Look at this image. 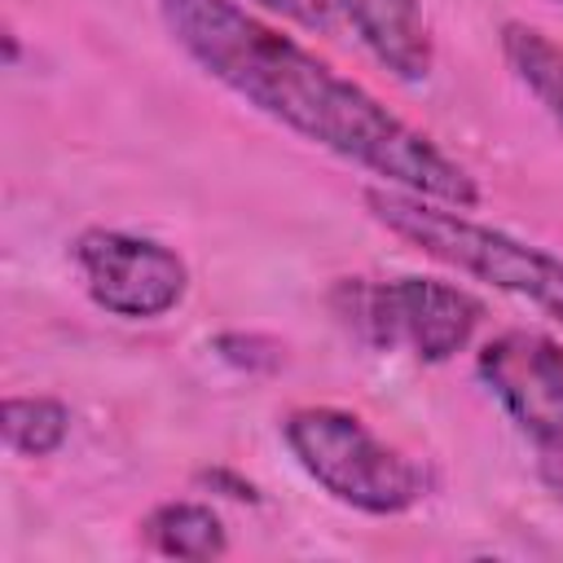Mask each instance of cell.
Segmentation results:
<instances>
[{
    "label": "cell",
    "mask_w": 563,
    "mask_h": 563,
    "mask_svg": "<svg viewBox=\"0 0 563 563\" xmlns=\"http://www.w3.org/2000/svg\"><path fill=\"white\" fill-rule=\"evenodd\" d=\"M70 255L79 264L88 299L123 321H154L172 312L189 290L185 260L158 238L123 229H84Z\"/></svg>",
    "instance_id": "cell-5"
},
{
    "label": "cell",
    "mask_w": 563,
    "mask_h": 563,
    "mask_svg": "<svg viewBox=\"0 0 563 563\" xmlns=\"http://www.w3.org/2000/svg\"><path fill=\"white\" fill-rule=\"evenodd\" d=\"M334 317L378 352H409L440 365L471 347L484 325V303L444 277H343L330 295Z\"/></svg>",
    "instance_id": "cell-4"
},
{
    "label": "cell",
    "mask_w": 563,
    "mask_h": 563,
    "mask_svg": "<svg viewBox=\"0 0 563 563\" xmlns=\"http://www.w3.org/2000/svg\"><path fill=\"white\" fill-rule=\"evenodd\" d=\"M554 4H559V9H563V0H554Z\"/></svg>",
    "instance_id": "cell-13"
},
{
    "label": "cell",
    "mask_w": 563,
    "mask_h": 563,
    "mask_svg": "<svg viewBox=\"0 0 563 563\" xmlns=\"http://www.w3.org/2000/svg\"><path fill=\"white\" fill-rule=\"evenodd\" d=\"M70 435V409L53 396H9L4 400V444L18 457H48Z\"/></svg>",
    "instance_id": "cell-10"
},
{
    "label": "cell",
    "mask_w": 563,
    "mask_h": 563,
    "mask_svg": "<svg viewBox=\"0 0 563 563\" xmlns=\"http://www.w3.org/2000/svg\"><path fill=\"white\" fill-rule=\"evenodd\" d=\"M260 9L277 13V18H290L308 31H330L334 18H339V4L334 0H255Z\"/></svg>",
    "instance_id": "cell-12"
},
{
    "label": "cell",
    "mask_w": 563,
    "mask_h": 563,
    "mask_svg": "<svg viewBox=\"0 0 563 563\" xmlns=\"http://www.w3.org/2000/svg\"><path fill=\"white\" fill-rule=\"evenodd\" d=\"M158 18L207 79L299 141L378 176L387 189L457 211L479 207L475 176L427 132L238 0H158Z\"/></svg>",
    "instance_id": "cell-1"
},
{
    "label": "cell",
    "mask_w": 563,
    "mask_h": 563,
    "mask_svg": "<svg viewBox=\"0 0 563 563\" xmlns=\"http://www.w3.org/2000/svg\"><path fill=\"white\" fill-rule=\"evenodd\" d=\"M365 211L387 233L422 251L427 260L453 273L479 277L515 299H528L532 308H541L550 321L563 325V255L537 242H523L506 229L479 224L457 207H444L405 189H387V185L365 189Z\"/></svg>",
    "instance_id": "cell-2"
},
{
    "label": "cell",
    "mask_w": 563,
    "mask_h": 563,
    "mask_svg": "<svg viewBox=\"0 0 563 563\" xmlns=\"http://www.w3.org/2000/svg\"><path fill=\"white\" fill-rule=\"evenodd\" d=\"M334 4L352 22L356 40L374 53V62L391 70L400 84H422L431 75L435 40L422 0H334Z\"/></svg>",
    "instance_id": "cell-7"
},
{
    "label": "cell",
    "mask_w": 563,
    "mask_h": 563,
    "mask_svg": "<svg viewBox=\"0 0 563 563\" xmlns=\"http://www.w3.org/2000/svg\"><path fill=\"white\" fill-rule=\"evenodd\" d=\"M141 537L154 554L167 559H220L229 554L224 519L202 501H163L141 519Z\"/></svg>",
    "instance_id": "cell-9"
},
{
    "label": "cell",
    "mask_w": 563,
    "mask_h": 563,
    "mask_svg": "<svg viewBox=\"0 0 563 563\" xmlns=\"http://www.w3.org/2000/svg\"><path fill=\"white\" fill-rule=\"evenodd\" d=\"M216 352L242 369H273L282 365V347L273 339H260V334H220L216 339Z\"/></svg>",
    "instance_id": "cell-11"
},
{
    "label": "cell",
    "mask_w": 563,
    "mask_h": 563,
    "mask_svg": "<svg viewBox=\"0 0 563 563\" xmlns=\"http://www.w3.org/2000/svg\"><path fill=\"white\" fill-rule=\"evenodd\" d=\"M501 57H506L515 84L563 132V44L532 22H506L501 26Z\"/></svg>",
    "instance_id": "cell-8"
},
{
    "label": "cell",
    "mask_w": 563,
    "mask_h": 563,
    "mask_svg": "<svg viewBox=\"0 0 563 563\" xmlns=\"http://www.w3.org/2000/svg\"><path fill=\"white\" fill-rule=\"evenodd\" d=\"M475 369L523 440L541 457H563V343L515 325L479 347Z\"/></svg>",
    "instance_id": "cell-6"
},
{
    "label": "cell",
    "mask_w": 563,
    "mask_h": 563,
    "mask_svg": "<svg viewBox=\"0 0 563 563\" xmlns=\"http://www.w3.org/2000/svg\"><path fill=\"white\" fill-rule=\"evenodd\" d=\"M282 440L312 484L361 515H405L431 488L427 471L405 449L387 444L361 413L339 405L290 409Z\"/></svg>",
    "instance_id": "cell-3"
}]
</instances>
